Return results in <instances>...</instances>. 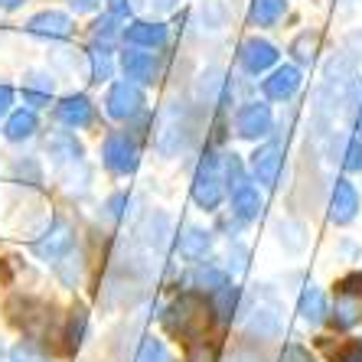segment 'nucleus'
Returning <instances> with one entry per match:
<instances>
[{
  "label": "nucleus",
  "instance_id": "f257e3e1",
  "mask_svg": "<svg viewBox=\"0 0 362 362\" xmlns=\"http://www.w3.org/2000/svg\"><path fill=\"white\" fill-rule=\"evenodd\" d=\"M46 153H49L52 167H56V173H59L62 186H66L69 193H85L88 189L92 170L85 163V151L72 131H52L46 137Z\"/></svg>",
  "mask_w": 362,
  "mask_h": 362
},
{
  "label": "nucleus",
  "instance_id": "f03ea898",
  "mask_svg": "<svg viewBox=\"0 0 362 362\" xmlns=\"http://www.w3.org/2000/svg\"><path fill=\"white\" fill-rule=\"evenodd\" d=\"M209 320H212V307H209V300H206V294H199V291L180 294L177 300L163 310V327H167V333L180 337L183 343L202 339Z\"/></svg>",
  "mask_w": 362,
  "mask_h": 362
},
{
  "label": "nucleus",
  "instance_id": "7ed1b4c3",
  "mask_svg": "<svg viewBox=\"0 0 362 362\" xmlns=\"http://www.w3.org/2000/svg\"><path fill=\"white\" fill-rule=\"evenodd\" d=\"M7 313H10V320L17 323L30 339H36V343H42L46 333L52 329V323H56V317H52V303L40 300V297H30V294L10 297Z\"/></svg>",
  "mask_w": 362,
  "mask_h": 362
},
{
  "label": "nucleus",
  "instance_id": "20e7f679",
  "mask_svg": "<svg viewBox=\"0 0 362 362\" xmlns=\"http://www.w3.org/2000/svg\"><path fill=\"white\" fill-rule=\"evenodd\" d=\"M186 137H189V118H186V108L180 101H167L157 115V124H153V147L163 153V157H173L186 147Z\"/></svg>",
  "mask_w": 362,
  "mask_h": 362
},
{
  "label": "nucleus",
  "instance_id": "39448f33",
  "mask_svg": "<svg viewBox=\"0 0 362 362\" xmlns=\"http://www.w3.org/2000/svg\"><path fill=\"white\" fill-rule=\"evenodd\" d=\"M101 163L111 177H131L141 163V147L137 137L127 131H108L101 141Z\"/></svg>",
  "mask_w": 362,
  "mask_h": 362
},
{
  "label": "nucleus",
  "instance_id": "423d86ee",
  "mask_svg": "<svg viewBox=\"0 0 362 362\" xmlns=\"http://www.w3.org/2000/svg\"><path fill=\"white\" fill-rule=\"evenodd\" d=\"M30 248H33V255L46 264L62 262L69 252H76V226H72L66 216H52V222L46 226V232H42Z\"/></svg>",
  "mask_w": 362,
  "mask_h": 362
},
{
  "label": "nucleus",
  "instance_id": "0eeeda50",
  "mask_svg": "<svg viewBox=\"0 0 362 362\" xmlns=\"http://www.w3.org/2000/svg\"><path fill=\"white\" fill-rule=\"evenodd\" d=\"M222 183L226 180L219 173V160L212 153H206V160L199 163V170H196V177H193V202L199 209H219L222 196H226V186Z\"/></svg>",
  "mask_w": 362,
  "mask_h": 362
},
{
  "label": "nucleus",
  "instance_id": "6e6552de",
  "mask_svg": "<svg viewBox=\"0 0 362 362\" xmlns=\"http://www.w3.org/2000/svg\"><path fill=\"white\" fill-rule=\"evenodd\" d=\"M362 320V274H349L337 284V300H333V323L339 329H349Z\"/></svg>",
  "mask_w": 362,
  "mask_h": 362
},
{
  "label": "nucleus",
  "instance_id": "1a4fd4ad",
  "mask_svg": "<svg viewBox=\"0 0 362 362\" xmlns=\"http://www.w3.org/2000/svg\"><path fill=\"white\" fill-rule=\"evenodd\" d=\"M167 242H170V216L160 209L147 212L141 219V226L134 228V245L147 255V258H160Z\"/></svg>",
  "mask_w": 362,
  "mask_h": 362
},
{
  "label": "nucleus",
  "instance_id": "9d476101",
  "mask_svg": "<svg viewBox=\"0 0 362 362\" xmlns=\"http://www.w3.org/2000/svg\"><path fill=\"white\" fill-rule=\"evenodd\" d=\"M144 92H141V85H134V82H111V88H108V95H105V111H108V118H115V121H131V118H137L144 111Z\"/></svg>",
  "mask_w": 362,
  "mask_h": 362
},
{
  "label": "nucleus",
  "instance_id": "9b49d317",
  "mask_svg": "<svg viewBox=\"0 0 362 362\" xmlns=\"http://www.w3.org/2000/svg\"><path fill=\"white\" fill-rule=\"evenodd\" d=\"M121 72H124L127 82L151 85V82H157V76H160V66H157V56H153V52L131 46V49L121 52Z\"/></svg>",
  "mask_w": 362,
  "mask_h": 362
},
{
  "label": "nucleus",
  "instance_id": "f8f14e48",
  "mask_svg": "<svg viewBox=\"0 0 362 362\" xmlns=\"http://www.w3.org/2000/svg\"><path fill=\"white\" fill-rule=\"evenodd\" d=\"M56 121H59L62 127H69V131H82V127H88L95 121V105L88 95L76 92V95H66V98L56 105Z\"/></svg>",
  "mask_w": 362,
  "mask_h": 362
},
{
  "label": "nucleus",
  "instance_id": "ddd939ff",
  "mask_svg": "<svg viewBox=\"0 0 362 362\" xmlns=\"http://www.w3.org/2000/svg\"><path fill=\"white\" fill-rule=\"evenodd\" d=\"M271 108L264 101H252L245 105L242 111L235 115V131L238 137H248V141H258V137H268L271 134Z\"/></svg>",
  "mask_w": 362,
  "mask_h": 362
},
{
  "label": "nucleus",
  "instance_id": "4468645a",
  "mask_svg": "<svg viewBox=\"0 0 362 362\" xmlns=\"http://www.w3.org/2000/svg\"><path fill=\"white\" fill-rule=\"evenodd\" d=\"M26 33L40 36V40H66L72 33V17L62 10H42L26 20Z\"/></svg>",
  "mask_w": 362,
  "mask_h": 362
},
{
  "label": "nucleus",
  "instance_id": "2eb2a0df",
  "mask_svg": "<svg viewBox=\"0 0 362 362\" xmlns=\"http://www.w3.org/2000/svg\"><path fill=\"white\" fill-rule=\"evenodd\" d=\"M124 42L137 46V49H160L167 46V26L163 23H151V20H131L124 23Z\"/></svg>",
  "mask_w": 362,
  "mask_h": 362
},
{
  "label": "nucleus",
  "instance_id": "dca6fc26",
  "mask_svg": "<svg viewBox=\"0 0 362 362\" xmlns=\"http://www.w3.org/2000/svg\"><path fill=\"white\" fill-rule=\"evenodd\" d=\"M238 59H242V66L252 76H258V72H264V69H271L278 62V49L264 40H245L242 49H238Z\"/></svg>",
  "mask_w": 362,
  "mask_h": 362
},
{
  "label": "nucleus",
  "instance_id": "f3484780",
  "mask_svg": "<svg viewBox=\"0 0 362 362\" xmlns=\"http://www.w3.org/2000/svg\"><path fill=\"white\" fill-rule=\"evenodd\" d=\"M52 92H56V82H52V76H46V72H30V76L23 78V85H20V95H23L26 108H46L52 101Z\"/></svg>",
  "mask_w": 362,
  "mask_h": 362
},
{
  "label": "nucleus",
  "instance_id": "a211bd4d",
  "mask_svg": "<svg viewBox=\"0 0 362 362\" xmlns=\"http://www.w3.org/2000/svg\"><path fill=\"white\" fill-rule=\"evenodd\" d=\"M281 163H284V157H281L278 144H268V147H262V151H255V157H252L255 180L264 183V186H274L278 183V173H281Z\"/></svg>",
  "mask_w": 362,
  "mask_h": 362
},
{
  "label": "nucleus",
  "instance_id": "6ab92c4d",
  "mask_svg": "<svg viewBox=\"0 0 362 362\" xmlns=\"http://www.w3.org/2000/svg\"><path fill=\"white\" fill-rule=\"evenodd\" d=\"M88 337V307L85 303H76L69 310L66 323H62V343H66V353H78Z\"/></svg>",
  "mask_w": 362,
  "mask_h": 362
},
{
  "label": "nucleus",
  "instance_id": "aec40b11",
  "mask_svg": "<svg viewBox=\"0 0 362 362\" xmlns=\"http://www.w3.org/2000/svg\"><path fill=\"white\" fill-rule=\"evenodd\" d=\"M262 206H264V199H262V193H258V186H252L248 180L232 189V212H235L238 219H245V222L258 219V216H262Z\"/></svg>",
  "mask_w": 362,
  "mask_h": 362
},
{
  "label": "nucleus",
  "instance_id": "412c9836",
  "mask_svg": "<svg viewBox=\"0 0 362 362\" xmlns=\"http://www.w3.org/2000/svg\"><path fill=\"white\" fill-rule=\"evenodd\" d=\"M40 131V118H36L33 108H17L7 115V124H4V137L13 144L30 141V137Z\"/></svg>",
  "mask_w": 362,
  "mask_h": 362
},
{
  "label": "nucleus",
  "instance_id": "4be33fe9",
  "mask_svg": "<svg viewBox=\"0 0 362 362\" xmlns=\"http://www.w3.org/2000/svg\"><path fill=\"white\" fill-rule=\"evenodd\" d=\"M300 88V72L294 66H281L271 72V78H264V95L274 101H284Z\"/></svg>",
  "mask_w": 362,
  "mask_h": 362
},
{
  "label": "nucleus",
  "instance_id": "5701e85b",
  "mask_svg": "<svg viewBox=\"0 0 362 362\" xmlns=\"http://www.w3.org/2000/svg\"><path fill=\"white\" fill-rule=\"evenodd\" d=\"M359 209V196H356L353 183L339 180L337 189H333V199H329V219L333 222H349Z\"/></svg>",
  "mask_w": 362,
  "mask_h": 362
},
{
  "label": "nucleus",
  "instance_id": "b1692460",
  "mask_svg": "<svg viewBox=\"0 0 362 362\" xmlns=\"http://www.w3.org/2000/svg\"><path fill=\"white\" fill-rule=\"evenodd\" d=\"M209 248H212V232H206L199 226H189L180 235V255H183L186 262H202L209 255Z\"/></svg>",
  "mask_w": 362,
  "mask_h": 362
},
{
  "label": "nucleus",
  "instance_id": "393cba45",
  "mask_svg": "<svg viewBox=\"0 0 362 362\" xmlns=\"http://www.w3.org/2000/svg\"><path fill=\"white\" fill-rule=\"evenodd\" d=\"M88 76H92L95 85L111 82V76H115V59H111L108 42H95L92 49H88Z\"/></svg>",
  "mask_w": 362,
  "mask_h": 362
},
{
  "label": "nucleus",
  "instance_id": "a878e982",
  "mask_svg": "<svg viewBox=\"0 0 362 362\" xmlns=\"http://www.w3.org/2000/svg\"><path fill=\"white\" fill-rule=\"evenodd\" d=\"M238 303V287L228 281L226 287H219V291H212L209 294V307H212V317L219 323H228L232 320V310H235Z\"/></svg>",
  "mask_w": 362,
  "mask_h": 362
},
{
  "label": "nucleus",
  "instance_id": "bb28decb",
  "mask_svg": "<svg viewBox=\"0 0 362 362\" xmlns=\"http://www.w3.org/2000/svg\"><path fill=\"white\" fill-rule=\"evenodd\" d=\"M10 362H52V356L46 353V346L36 339H17L10 346Z\"/></svg>",
  "mask_w": 362,
  "mask_h": 362
},
{
  "label": "nucleus",
  "instance_id": "cd10ccee",
  "mask_svg": "<svg viewBox=\"0 0 362 362\" xmlns=\"http://www.w3.org/2000/svg\"><path fill=\"white\" fill-rule=\"evenodd\" d=\"M323 313H327V300H323V291L320 287H307L300 297V317L307 323H320Z\"/></svg>",
  "mask_w": 362,
  "mask_h": 362
},
{
  "label": "nucleus",
  "instance_id": "c85d7f7f",
  "mask_svg": "<svg viewBox=\"0 0 362 362\" xmlns=\"http://www.w3.org/2000/svg\"><path fill=\"white\" fill-rule=\"evenodd\" d=\"M52 268H56V274H59L62 284L76 291V287H78V278H82V255H78V252H69L66 258H62V262H56Z\"/></svg>",
  "mask_w": 362,
  "mask_h": 362
},
{
  "label": "nucleus",
  "instance_id": "c756f323",
  "mask_svg": "<svg viewBox=\"0 0 362 362\" xmlns=\"http://www.w3.org/2000/svg\"><path fill=\"white\" fill-rule=\"evenodd\" d=\"M134 362H170L167 343H163V339H157V337H144L141 346H137Z\"/></svg>",
  "mask_w": 362,
  "mask_h": 362
},
{
  "label": "nucleus",
  "instance_id": "7c9ffc66",
  "mask_svg": "<svg viewBox=\"0 0 362 362\" xmlns=\"http://www.w3.org/2000/svg\"><path fill=\"white\" fill-rule=\"evenodd\" d=\"M281 13H284V0H255L252 4V20L258 26L278 23Z\"/></svg>",
  "mask_w": 362,
  "mask_h": 362
},
{
  "label": "nucleus",
  "instance_id": "2f4dec72",
  "mask_svg": "<svg viewBox=\"0 0 362 362\" xmlns=\"http://www.w3.org/2000/svg\"><path fill=\"white\" fill-rule=\"evenodd\" d=\"M274 329H278V313H274V307H255L252 320H248V333L271 337Z\"/></svg>",
  "mask_w": 362,
  "mask_h": 362
},
{
  "label": "nucleus",
  "instance_id": "473e14b6",
  "mask_svg": "<svg viewBox=\"0 0 362 362\" xmlns=\"http://www.w3.org/2000/svg\"><path fill=\"white\" fill-rule=\"evenodd\" d=\"M13 180H23L30 186H40L42 183V167L36 157H23V160L13 163Z\"/></svg>",
  "mask_w": 362,
  "mask_h": 362
},
{
  "label": "nucleus",
  "instance_id": "72a5a7b5",
  "mask_svg": "<svg viewBox=\"0 0 362 362\" xmlns=\"http://www.w3.org/2000/svg\"><path fill=\"white\" fill-rule=\"evenodd\" d=\"M228 284V274L219 268H202L196 274V287H199V294H212V291H219V287Z\"/></svg>",
  "mask_w": 362,
  "mask_h": 362
},
{
  "label": "nucleus",
  "instance_id": "f704fd0d",
  "mask_svg": "<svg viewBox=\"0 0 362 362\" xmlns=\"http://www.w3.org/2000/svg\"><path fill=\"white\" fill-rule=\"evenodd\" d=\"M127 202H131V199H127V193H124V189H118V193H111L108 199H105V216H108L111 222H118L121 216H124Z\"/></svg>",
  "mask_w": 362,
  "mask_h": 362
},
{
  "label": "nucleus",
  "instance_id": "c9c22d12",
  "mask_svg": "<svg viewBox=\"0 0 362 362\" xmlns=\"http://www.w3.org/2000/svg\"><path fill=\"white\" fill-rule=\"evenodd\" d=\"M186 362H216V353H212V346H206V339H196V343H189Z\"/></svg>",
  "mask_w": 362,
  "mask_h": 362
},
{
  "label": "nucleus",
  "instance_id": "e433bc0d",
  "mask_svg": "<svg viewBox=\"0 0 362 362\" xmlns=\"http://www.w3.org/2000/svg\"><path fill=\"white\" fill-rule=\"evenodd\" d=\"M281 362H313L310 353L303 349V346H287L284 356H281Z\"/></svg>",
  "mask_w": 362,
  "mask_h": 362
},
{
  "label": "nucleus",
  "instance_id": "4c0bfd02",
  "mask_svg": "<svg viewBox=\"0 0 362 362\" xmlns=\"http://www.w3.org/2000/svg\"><path fill=\"white\" fill-rule=\"evenodd\" d=\"M346 167H349V170H359L362 167V144L359 141L349 144V151H346Z\"/></svg>",
  "mask_w": 362,
  "mask_h": 362
},
{
  "label": "nucleus",
  "instance_id": "58836bf2",
  "mask_svg": "<svg viewBox=\"0 0 362 362\" xmlns=\"http://www.w3.org/2000/svg\"><path fill=\"white\" fill-rule=\"evenodd\" d=\"M10 105H13V88H10V85H4V82H0V118H7L10 111H13V108H10Z\"/></svg>",
  "mask_w": 362,
  "mask_h": 362
},
{
  "label": "nucleus",
  "instance_id": "ea45409f",
  "mask_svg": "<svg viewBox=\"0 0 362 362\" xmlns=\"http://www.w3.org/2000/svg\"><path fill=\"white\" fill-rule=\"evenodd\" d=\"M66 4H69L72 10H76V13H92V10L98 7L101 0H66Z\"/></svg>",
  "mask_w": 362,
  "mask_h": 362
},
{
  "label": "nucleus",
  "instance_id": "a19ab883",
  "mask_svg": "<svg viewBox=\"0 0 362 362\" xmlns=\"http://www.w3.org/2000/svg\"><path fill=\"white\" fill-rule=\"evenodd\" d=\"M108 13H115V17L124 20L127 13H131V4H127V0H111V4H108Z\"/></svg>",
  "mask_w": 362,
  "mask_h": 362
},
{
  "label": "nucleus",
  "instance_id": "79ce46f5",
  "mask_svg": "<svg viewBox=\"0 0 362 362\" xmlns=\"http://www.w3.org/2000/svg\"><path fill=\"white\" fill-rule=\"evenodd\" d=\"M339 362H362V343H353L346 353H339Z\"/></svg>",
  "mask_w": 362,
  "mask_h": 362
},
{
  "label": "nucleus",
  "instance_id": "37998d69",
  "mask_svg": "<svg viewBox=\"0 0 362 362\" xmlns=\"http://www.w3.org/2000/svg\"><path fill=\"white\" fill-rule=\"evenodd\" d=\"M147 7L151 10H170V7H177V0H147Z\"/></svg>",
  "mask_w": 362,
  "mask_h": 362
},
{
  "label": "nucleus",
  "instance_id": "c03bdc74",
  "mask_svg": "<svg viewBox=\"0 0 362 362\" xmlns=\"http://www.w3.org/2000/svg\"><path fill=\"white\" fill-rule=\"evenodd\" d=\"M26 0H0V10H17V7H23Z\"/></svg>",
  "mask_w": 362,
  "mask_h": 362
},
{
  "label": "nucleus",
  "instance_id": "a18cd8bd",
  "mask_svg": "<svg viewBox=\"0 0 362 362\" xmlns=\"http://www.w3.org/2000/svg\"><path fill=\"white\" fill-rule=\"evenodd\" d=\"M232 362H255V359L248 353H235V356H232Z\"/></svg>",
  "mask_w": 362,
  "mask_h": 362
}]
</instances>
